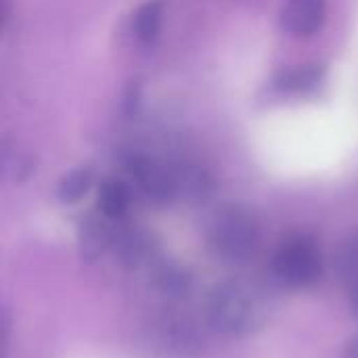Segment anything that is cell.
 <instances>
[{"label":"cell","mask_w":358,"mask_h":358,"mask_svg":"<svg viewBox=\"0 0 358 358\" xmlns=\"http://www.w3.org/2000/svg\"><path fill=\"white\" fill-rule=\"evenodd\" d=\"M262 241L260 220L252 208L243 203H224L216 208L206 224V243L210 254L227 264H248Z\"/></svg>","instance_id":"obj_1"},{"label":"cell","mask_w":358,"mask_h":358,"mask_svg":"<svg viewBox=\"0 0 358 358\" xmlns=\"http://www.w3.org/2000/svg\"><path fill=\"white\" fill-rule=\"evenodd\" d=\"M210 325L229 338H243L260 329L266 317V306L260 292L241 279L218 283L206 302Z\"/></svg>","instance_id":"obj_2"},{"label":"cell","mask_w":358,"mask_h":358,"mask_svg":"<svg viewBox=\"0 0 358 358\" xmlns=\"http://www.w3.org/2000/svg\"><path fill=\"white\" fill-rule=\"evenodd\" d=\"M273 275L287 287H308L323 275V256L310 235H292L273 256Z\"/></svg>","instance_id":"obj_3"},{"label":"cell","mask_w":358,"mask_h":358,"mask_svg":"<svg viewBox=\"0 0 358 358\" xmlns=\"http://www.w3.org/2000/svg\"><path fill=\"white\" fill-rule=\"evenodd\" d=\"M128 180L153 203H170L178 199L176 170L174 164H168L155 155L143 151H128L122 159Z\"/></svg>","instance_id":"obj_4"},{"label":"cell","mask_w":358,"mask_h":358,"mask_svg":"<svg viewBox=\"0 0 358 358\" xmlns=\"http://www.w3.org/2000/svg\"><path fill=\"white\" fill-rule=\"evenodd\" d=\"M327 19V0H287L281 8V25L285 31L308 38L315 36Z\"/></svg>","instance_id":"obj_5"},{"label":"cell","mask_w":358,"mask_h":358,"mask_svg":"<svg viewBox=\"0 0 358 358\" xmlns=\"http://www.w3.org/2000/svg\"><path fill=\"white\" fill-rule=\"evenodd\" d=\"M113 252L120 264L126 268H141L155 260V243L149 233L141 229H128L115 233Z\"/></svg>","instance_id":"obj_6"},{"label":"cell","mask_w":358,"mask_h":358,"mask_svg":"<svg viewBox=\"0 0 358 358\" xmlns=\"http://www.w3.org/2000/svg\"><path fill=\"white\" fill-rule=\"evenodd\" d=\"M325 80V67L317 63L296 65L283 69L273 80V90L279 94H308L317 90Z\"/></svg>","instance_id":"obj_7"},{"label":"cell","mask_w":358,"mask_h":358,"mask_svg":"<svg viewBox=\"0 0 358 358\" xmlns=\"http://www.w3.org/2000/svg\"><path fill=\"white\" fill-rule=\"evenodd\" d=\"M109 220L105 216H90L80 224L78 241H80V254L86 262L99 260L109 248H113L115 231L109 229Z\"/></svg>","instance_id":"obj_8"},{"label":"cell","mask_w":358,"mask_h":358,"mask_svg":"<svg viewBox=\"0 0 358 358\" xmlns=\"http://www.w3.org/2000/svg\"><path fill=\"white\" fill-rule=\"evenodd\" d=\"M174 170H176L178 199L203 201V199H208L212 195L214 178L206 168H201L197 164L180 162V164H174Z\"/></svg>","instance_id":"obj_9"},{"label":"cell","mask_w":358,"mask_h":358,"mask_svg":"<svg viewBox=\"0 0 358 358\" xmlns=\"http://www.w3.org/2000/svg\"><path fill=\"white\" fill-rule=\"evenodd\" d=\"M130 203H132V195H130V187L126 180L111 176L99 185L96 208H99V214L105 216L107 220L124 218L130 210Z\"/></svg>","instance_id":"obj_10"},{"label":"cell","mask_w":358,"mask_h":358,"mask_svg":"<svg viewBox=\"0 0 358 358\" xmlns=\"http://www.w3.org/2000/svg\"><path fill=\"white\" fill-rule=\"evenodd\" d=\"M164 10H166L164 0H147L145 4L138 6V10L134 13V19H132V31L141 44H145V46L155 44V40L162 31Z\"/></svg>","instance_id":"obj_11"},{"label":"cell","mask_w":358,"mask_h":358,"mask_svg":"<svg viewBox=\"0 0 358 358\" xmlns=\"http://www.w3.org/2000/svg\"><path fill=\"white\" fill-rule=\"evenodd\" d=\"M153 281L157 285V289L170 298H185L191 292V275L187 268H182L180 264L162 260L155 264L153 268Z\"/></svg>","instance_id":"obj_12"},{"label":"cell","mask_w":358,"mask_h":358,"mask_svg":"<svg viewBox=\"0 0 358 358\" xmlns=\"http://www.w3.org/2000/svg\"><path fill=\"white\" fill-rule=\"evenodd\" d=\"M92 189V172L88 168H76L67 172L57 185V197L61 203H78Z\"/></svg>","instance_id":"obj_13"},{"label":"cell","mask_w":358,"mask_h":358,"mask_svg":"<svg viewBox=\"0 0 358 358\" xmlns=\"http://www.w3.org/2000/svg\"><path fill=\"white\" fill-rule=\"evenodd\" d=\"M336 271L342 277V281H346L348 285L358 281V233L350 235L346 241H342V245L336 252L334 258Z\"/></svg>","instance_id":"obj_14"},{"label":"cell","mask_w":358,"mask_h":358,"mask_svg":"<svg viewBox=\"0 0 358 358\" xmlns=\"http://www.w3.org/2000/svg\"><path fill=\"white\" fill-rule=\"evenodd\" d=\"M350 306H352V313L358 317V281L350 285Z\"/></svg>","instance_id":"obj_15"}]
</instances>
